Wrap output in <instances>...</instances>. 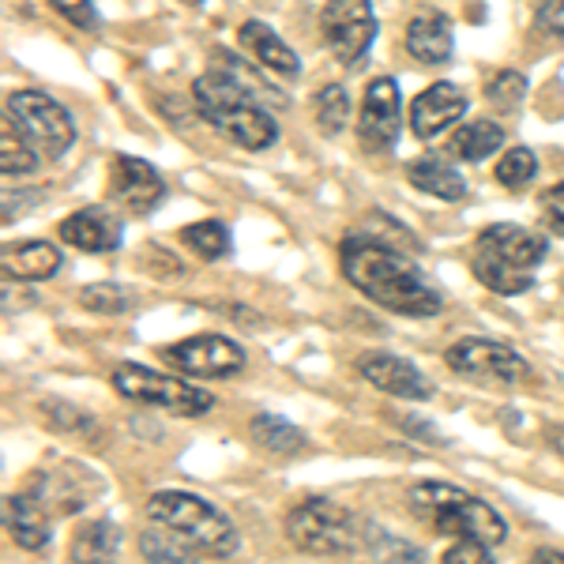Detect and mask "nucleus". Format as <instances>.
Listing matches in <instances>:
<instances>
[{
    "label": "nucleus",
    "instance_id": "32",
    "mask_svg": "<svg viewBox=\"0 0 564 564\" xmlns=\"http://www.w3.org/2000/svg\"><path fill=\"white\" fill-rule=\"evenodd\" d=\"M534 174H539V159H534V151L527 148H512L500 154L497 162V181L505 188H527L534 181Z\"/></svg>",
    "mask_w": 564,
    "mask_h": 564
},
{
    "label": "nucleus",
    "instance_id": "19",
    "mask_svg": "<svg viewBox=\"0 0 564 564\" xmlns=\"http://www.w3.org/2000/svg\"><path fill=\"white\" fill-rule=\"evenodd\" d=\"M456 50V31L444 12H417L406 26V53L422 65H444Z\"/></svg>",
    "mask_w": 564,
    "mask_h": 564
},
{
    "label": "nucleus",
    "instance_id": "14",
    "mask_svg": "<svg viewBox=\"0 0 564 564\" xmlns=\"http://www.w3.org/2000/svg\"><path fill=\"white\" fill-rule=\"evenodd\" d=\"M463 117H467V90L441 79L411 102V132L417 140H433L436 132L459 124Z\"/></svg>",
    "mask_w": 564,
    "mask_h": 564
},
{
    "label": "nucleus",
    "instance_id": "8",
    "mask_svg": "<svg viewBox=\"0 0 564 564\" xmlns=\"http://www.w3.org/2000/svg\"><path fill=\"white\" fill-rule=\"evenodd\" d=\"M4 113L20 124L42 159H61L76 143V124H72L68 109L57 98L42 95V90H15V95H8Z\"/></svg>",
    "mask_w": 564,
    "mask_h": 564
},
{
    "label": "nucleus",
    "instance_id": "6",
    "mask_svg": "<svg viewBox=\"0 0 564 564\" xmlns=\"http://www.w3.org/2000/svg\"><path fill=\"white\" fill-rule=\"evenodd\" d=\"M286 539L294 550L313 553V557H339L366 542V527L339 500L313 497L286 516Z\"/></svg>",
    "mask_w": 564,
    "mask_h": 564
},
{
    "label": "nucleus",
    "instance_id": "4",
    "mask_svg": "<svg viewBox=\"0 0 564 564\" xmlns=\"http://www.w3.org/2000/svg\"><path fill=\"white\" fill-rule=\"evenodd\" d=\"M414 516L430 520L436 534H456V539H478L486 545H500L508 539V523L494 505L478 500L475 494H463L448 481H417L411 489Z\"/></svg>",
    "mask_w": 564,
    "mask_h": 564
},
{
    "label": "nucleus",
    "instance_id": "1",
    "mask_svg": "<svg viewBox=\"0 0 564 564\" xmlns=\"http://www.w3.org/2000/svg\"><path fill=\"white\" fill-rule=\"evenodd\" d=\"M339 252L347 282L380 308L399 316H414V321L441 313L444 302L436 294V286H430L422 268L414 260H406L399 249H391L380 238H369V234H350Z\"/></svg>",
    "mask_w": 564,
    "mask_h": 564
},
{
    "label": "nucleus",
    "instance_id": "3",
    "mask_svg": "<svg viewBox=\"0 0 564 564\" xmlns=\"http://www.w3.org/2000/svg\"><path fill=\"white\" fill-rule=\"evenodd\" d=\"M193 98L199 117L245 151H268L279 140L275 117L260 106V98H252L249 90L238 87L223 72H204L193 84Z\"/></svg>",
    "mask_w": 564,
    "mask_h": 564
},
{
    "label": "nucleus",
    "instance_id": "23",
    "mask_svg": "<svg viewBox=\"0 0 564 564\" xmlns=\"http://www.w3.org/2000/svg\"><path fill=\"white\" fill-rule=\"evenodd\" d=\"M500 143H505V129L497 121H467L452 135V154L463 162H481L489 154H497Z\"/></svg>",
    "mask_w": 564,
    "mask_h": 564
},
{
    "label": "nucleus",
    "instance_id": "37",
    "mask_svg": "<svg viewBox=\"0 0 564 564\" xmlns=\"http://www.w3.org/2000/svg\"><path fill=\"white\" fill-rule=\"evenodd\" d=\"M527 564H564V553L561 550H534V557Z\"/></svg>",
    "mask_w": 564,
    "mask_h": 564
},
{
    "label": "nucleus",
    "instance_id": "13",
    "mask_svg": "<svg viewBox=\"0 0 564 564\" xmlns=\"http://www.w3.org/2000/svg\"><path fill=\"white\" fill-rule=\"evenodd\" d=\"M109 196L124 207L129 215H151L166 199V181L159 170L132 154H117L113 174H109Z\"/></svg>",
    "mask_w": 564,
    "mask_h": 564
},
{
    "label": "nucleus",
    "instance_id": "36",
    "mask_svg": "<svg viewBox=\"0 0 564 564\" xmlns=\"http://www.w3.org/2000/svg\"><path fill=\"white\" fill-rule=\"evenodd\" d=\"M539 26L545 34H557V39H564V0H542Z\"/></svg>",
    "mask_w": 564,
    "mask_h": 564
},
{
    "label": "nucleus",
    "instance_id": "31",
    "mask_svg": "<svg viewBox=\"0 0 564 564\" xmlns=\"http://www.w3.org/2000/svg\"><path fill=\"white\" fill-rule=\"evenodd\" d=\"M523 95H527V79H523V72H516V68H500L486 79V98L497 109H505V113L520 109Z\"/></svg>",
    "mask_w": 564,
    "mask_h": 564
},
{
    "label": "nucleus",
    "instance_id": "28",
    "mask_svg": "<svg viewBox=\"0 0 564 564\" xmlns=\"http://www.w3.org/2000/svg\"><path fill=\"white\" fill-rule=\"evenodd\" d=\"M79 305L87 313H102V316H121L135 305V294L121 282H90V286L79 290Z\"/></svg>",
    "mask_w": 564,
    "mask_h": 564
},
{
    "label": "nucleus",
    "instance_id": "15",
    "mask_svg": "<svg viewBox=\"0 0 564 564\" xmlns=\"http://www.w3.org/2000/svg\"><path fill=\"white\" fill-rule=\"evenodd\" d=\"M358 372L369 380L372 388L388 391L395 399H430L433 395V380L411 361L395 358V354H361Z\"/></svg>",
    "mask_w": 564,
    "mask_h": 564
},
{
    "label": "nucleus",
    "instance_id": "38",
    "mask_svg": "<svg viewBox=\"0 0 564 564\" xmlns=\"http://www.w3.org/2000/svg\"><path fill=\"white\" fill-rule=\"evenodd\" d=\"M181 4H188V8H199V4H204V0H181Z\"/></svg>",
    "mask_w": 564,
    "mask_h": 564
},
{
    "label": "nucleus",
    "instance_id": "2",
    "mask_svg": "<svg viewBox=\"0 0 564 564\" xmlns=\"http://www.w3.org/2000/svg\"><path fill=\"white\" fill-rule=\"evenodd\" d=\"M545 252H550V241L539 230H527V226L516 223H497L478 234L470 271L494 294H527L534 286V268L545 260Z\"/></svg>",
    "mask_w": 564,
    "mask_h": 564
},
{
    "label": "nucleus",
    "instance_id": "9",
    "mask_svg": "<svg viewBox=\"0 0 564 564\" xmlns=\"http://www.w3.org/2000/svg\"><path fill=\"white\" fill-rule=\"evenodd\" d=\"M321 34L339 65H361L377 42V15L369 0H327L321 12Z\"/></svg>",
    "mask_w": 564,
    "mask_h": 564
},
{
    "label": "nucleus",
    "instance_id": "10",
    "mask_svg": "<svg viewBox=\"0 0 564 564\" xmlns=\"http://www.w3.org/2000/svg\"><path fill=\"white\" fill-rule=\"evenodd\" d=\"M448 366L463 372V377H478V380H497V384H523L531 380V366L516 354L508 343L497 339H459L448 347Z\"/></svg>",
    "mask_w": 564,
    "mask_h": 564
},
{
    "label": "nucleus",
    "instance_id": "30",
    "mask_svg": "<svg viewBox=\"0 0 564 564\" xmlns=\"http://www.w3.org/2000/svg\"><path fill=\"white\" fill-rule=\"evenodd\" d=\"M316 121L327 135H339L350 121V95L343 84H327L321 95H316Z\"/></svg>",
    "mask_w": 564,
    "mask_h": 564
},
{
    "label": "nucleus",
    "instance_id": "5",
    "mask_svg": "<svg viewBox=\"0 0 564 564\" xmlns=\"http://www.w3.org/2000/svg\"><path fill=\"white\" fill-rule=\"evenodd\" d=\"M151 523L170 527L181 534L193 550L207 553V557H234L238 553V527L230 523V516H223L215 505H207L204 497L185 494V489H162L148 500Z\"/></svg>",
    "mask_w": 564,
    "mask_h": 564
},
{
    "label": "nucleus",
    "instance_id": "26",
    "mask_svg": "<svg viewBox=\"0 0 564 564\" xmlns=\"http://www.w3.org/2000/svg\"><path fill=\"white\" fill-rule=\"evenodd\" d=\"M252 441H257L260 448H268L271 456H297V452L305 448V433L279 414L252 417Z\"/></svg>",
    "mask_w": 564,
    "mask_h": 564
},
{
    "label": "nucleus",
    "instance_id": "34",
    "mask_svg": "<svg viewBox=\"0 0 564 564\" xmlns=\"http://www.w3.org/2000/svg\"><path fill=\"white\" fill-rule=\"evenodd\" d=\"M444 564H497V561H494V553H489L486 542L459 539L448 553H444Z\"/></svg>",
    "mask_w": 564,
    "mask_h": 564
},
{
    "label": "nucleus",
    "instance_id": "16",
    "mask_svg": "<svg viewBox=\"0 0 564 564\" xmlns=\"http://www.w3.org/2000/svg\"><path fill=\"white\" fill-rule=\"evenodd\" d=\"M61 241L79 252H117L124 241V226L106 207H84L61 223Z\"/></svg>",
    "mask_w": 564,
    "mask_h": 564
},
{
    "label": "nucleus",
    "instance_id": "20",
    "mask_svg": "<svg viewBox=\"0 0 564 564\" xmlns=\"http://www.w3.org/2000/svg\"><path fill=\"white\" fill-rule=\"evenodd\" d=\"M0 268H4V279L45 282L61 271V252L50 241H20V245H8L4 257H0Z\"/></svg>",
    "mask_w": 564,
    "mask_h": 564
},
{
    "label": "nucleus",
    "instance_id": "11",
    "mask_svg": "<svg viewBox=\"0 0 564 564\" xmlns=\"http://www.w3.org/2000/svg\"><path fill=\"white\" fill-rule=\"evenodd\" d=\"M159 354L166 366L188 372V377H238L245 369L241 343L226 339V335H193L174 347H162Z\"/></svg>",
    "mask_w": 564,
    "mask_h": 564
},
{
    "label": "nucleus",
    "instance_id": "35",
    "mask_svg": "<svg viewBox=\"0 0 564 564\" xmlns=\"http://www.w3.org/2000/svg\"><path fill=\"white\" fill-rule=\"evenodd\" d=\"M542 212H545V218H550L553 230L564 234V181L542 193Z\"/></svg>",
    "mask_w": 564,
    "mask_h": 564
},
{
    "label": "nucleus",
    "instance_id": "22",
    "mask_svg": "<svg viewBox=\"0 0 564 564\" xmlns=\"http://www.w3.org/2000/svg\"><path fill=\"white\" fill-rule=\"evenodd\" d=\"M121 553V527L113 520H90L72 534V564H113Z\"/></svg>",
    "mask_w": 564,
    "mask_h": 564
},
{
    "label": "nucleus",
    "instance_id": "7",
    "mask_svg": "<svg viewBox=\"0 0 564 564\" xmlns=\"http://www.w3.org/2000/svg\"><path fill=\"white\" fill-rule=\"evenodd\" d=\"M113 388L124 399H132V403L154 406V411H166L177 417H199L215 406L212 391L188 384L181 377H170V372H154L148 366H117Z\"/></svg>",
    "mask_w": 564,
    "mask_h": 564
},
{
    "label": "nucleus",
    "instance_id": "18",
    "mask_svg": "<svg viewBox=\"0 0 564 564\" xmlns=\"http://www.w3.org/2000/svg\"><path fill=\"white\" fill-rule=\"evenodd\" d=\"M4 523H8V534L23 545V550H45L53 539V516L50 508L42 505L31 489L23 494H12L4 500Z\"/></svg>",
    "mask_w": 564,
    "mask_h": 564
},
{
    "label": "nucleus",
    "instance_id": "21",
    "mask_svg": "<svg viewBox=\"0 0 564 564\" xmlns=\"http://www.w3.org/2000/svg\"><path fill=\"white\" fill-rule=\"evenodd\" d=\"M406 181H411L417 193L436 196V199H448V204H456V199L467 196V177H463L459 170L452 166V162L433 159V154H425V159H414L411 166H406Z\"/></svg>",
    "mask_w": 564,
    "mask_h": 564
},
{
    "label": "nucleus",
    "instance_id": "29",
    "mask_svg": "<svg viewBox=\"0 0 564 564\" xmlns=\"http://www.w3.org/2000/svg\"><path fill=\"white\" fill-rule=\"evenodd\" d=\"M366 545H369L372 564H422L425 561V553L417 550V545L395 539V534L372 531V527H366Z\"/></svg>",
    "mask_w": 564,
    "mask_h": 564
},
{
    "label": "nucleus",
    "instance_id": "24",
    "mask_svg": "<svg viewBox=\"0 0 564 564\" xmlns=\"http://www.w3.org/2000/svg\"><path fill=\"white\" fill-rule=\"evenodd\" d=\"M140 553L148 564H196L199 550H193L181 534H174L170 527H148L140 534Z\"/></svg>",
    "mask_w": 564,
    "mask_h": 564
},
{
    "label": "nucleus",
    "instance_id": "12",
    "mask_svg": "<svg viewBox=\"0 0 564 564\" xmlns=\"http://www.w3.org/2000/svg\"><path fill=\"white\" fill-rule=\"evenodd\" d=\"M403 132V98H399V84L391 76H377L366 87L358 117V135L366 151H391Z\"/></svg>",
    "mask_w": 564,
    "mask_h": 564
},
{
    "label": "nucleus",
    "instance_id": "25",
    "mask_svg": "<svg viewBox=\"0 0 564 564\" xmlns=\"http://www.w3.org/2000/svg\"><path fill=\"white\" fill-rule=\"evenodd\" d=\"M42 162L39 148L23 135L20 124L4 113V135H0V170L4 177H23V174H34Z\"/></svg>",
    "mask_w": 564,
    "mask_h": 564
},
{
    "label": "nucleus",
    "instance_id": "17",
    "mask_svg": "<svg viewBox=\"0 0 564 564\" xmlns=\"http://www.w3.org/2000/svg\"><path fill=\"white\" fill-rule=\"evenodd\" d=\"M238 42L245 45V53H249L257 65H263L271 72V76H279V79H297V76H302V61H297V53L290 50V45L282 42L268 23H260V20L241 23Z\"/></svg>",
    "mask_w": 564,
    "mask_h": 564
},
{
    "label": "nucleus",
    "instance_id": "33",
    "mask_svg": "<svg viewBox=\"0 0 564 564\" xmlns=\"http://www.w3.org/2000/svg\"><path fill=\"white\" fill-rule=\"evenodd\" d=\"M53 12H61L68 23H76L79 31H95L98 26V12H95V0H45Z\"/></svg>",
    "mask_w": 564,
    "mask_h": 564
},
{
    "label": "nucleus",
    "instance_id": "27",
    "mask_svg": "<svg viewBox=\"0 0 564 564\" xmlns=\"http://www.w3.org/2000/svg\"><path fill=\"white\" fill-rule=\"evenodd\" d=\"M181 241L207 263L230 257V230H226L218 218H204V223H196V226H185V230H181Z\"/></svg>",
    "mask_w": 564,
    "mask_h": 564
}]
</instances>
